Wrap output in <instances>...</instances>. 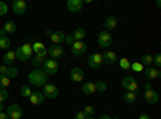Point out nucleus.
Returning a JSON list of instances; mask_svg holds the SVG:
<instances>
[{"instance_id": "1", "label": "nucleus", "mask_w": 161, "mask_h": 119, "mask_svg": "<svg viewBox=\"0 0 161 119\" xmlns=\"http://www.w3.org/2000/svg\"><path fill=\"white\" fill-rule=\"evenodd\" d=\"M28 81L32 87H44L48 82V76L44 73V69L40 68H34L29 74H28Z\"/></svg>"}, {"instance_id": "2", "label": "nucleus", "mask_w": 161, "mask_h": 119, "mask_svg": "<svg viewBox=\"0 0 161 119\" xmlns=\"http://www.w3.org/2000/svg\"><path fill=\"white\" fill-rule=\"evenodd\" d=\"M15 55H16V60H19V61H28L34 55L32 53V44L31 42H24L23 45H19L15 50Z\"/></svg>"}, {"instance_id": "3", "label": "nucleus", "mask_w": 161, "mask_h": 119, "mask_svg": "<svg viewBox=\"0 0 161 119\" xmlns=\"http://www.w3.org/2000/svg\"><path fill=\"white\" fill-rule=\"evenodd\" d=\"M58 68H60V64L57 60H52V58H47L42 64V69L47 76H53V74H57L58 73Z\"/></svg>"}, {"instance_id": "4", "label": "nucleus", "mask_w": 161, "mask_h": 119, "mask_svg": "<svg viewBox=\"0 0 161 119\" xmlns=\"http://www.w3.org/2000/svg\"><path fill=\"white\" fill-rule=\"evenodd\" d=\"M121 84H123V87L126 89V92H134V94L139 92V84L136 81V77H132V76H126Z\"/></svg>"}, {"instance_id": "5", "label": "nucleus", "mask_w": 161, "mask_h": 119, "mask_svg": "<svg viewBox=\"0 0 161 119\" xmlns=\"http://www.w3.org/2000/svg\"><path fill=\"white\" fill-rule=\"evenodd\" d=\"M7 116L10 119H21L23 117V108L19 106L18 103H11L10 106L7 108Z\"/></svg>"}, {"instance_id": "6", "label": "nucleus", "mask_w": 161, "mask_h": 119, "mask_svg": "<svg viewBox=\"0 0 161 119\" xmlns=\"http://www.w3.org/2000/svg\"><path fill=\"white\" fill-rule=\"evenodd\" d=\"M42 95H44V98H50V100L57 98V97H58V87H57L55 84L47 82V84L44 85V92H42Z\"/></svg>"}, {"instance_id": "7", "label": "nucleus", "mask_w": 161, "mask_h": 119, "mask_svg": "<svg viewBox=\"0 0 161 119\" xmlns=\"http://www.w3.org/2000/svg\"><path fill=\"white\" fill-rule=\"evenodd\" d=\"M98 45L100 47H103V48H108L111 44H113V37H111V34L108 32V31H100V34H98Z\"/></svg>"}, {"instance_id": "8", "label": "nucleus", "mask_w": 161, "mask_h": 119, "mask_svg": "<svg viewBox=\"0 0 161 119\" xmlns=\"http://www.w3.org/2000/svg\"><path fill=\"white\" fill-rule=\"evenodd\" d=\"M71 51H73V55H74V57H80V55H84L86 51H87V44H86V42L74 41V42H73V45H71Z\"/></svg>"}, {"instance_id": "9", "label": "nucleus", "mask_w": 161, "mask_h": 119, "mask_svg": "<svg viewBox=\"0 0 161 119\" xmlns=\"http://www.w3.org/2000/svg\"><path fill=\"white\" fill-rule=\"evenodd\" d=\"M26 10H28V5H26L24 0H15V2L11 3V11L15 13V15H24Z\"/></svg>"}, {"instance_id": "10", "label": "nucleus", "mask_w": 161, "mask_h": 119, "mask_svg": "<svg viewBox=\"0 0 161 119\" xmlns=\"http://www.w3.org/2000/svg\"><path fill=\"white\" fill-rule=\"evenodd\" d=\"M89 66L92 69H98L100 66L103 64V57L100 55V53H92L90 57H89Z\"/></svg>"}, {"instance_id": "11", "label": "nucleus", "mask_w": 161, "mask_h": 119, "mask_svg": "<svg viewBox=\"0 0 161 119\" xmlns=\"http://www.w3.org/2000/svg\"><path fill=\"white\" fill-rule=\"evenodd\" d=\"M63 53H64V50H63L61 45H52V47L47 48V55H48L52 60H57V58L63 57Z\"/></svg>"}, {"instance_id": "12", "label": "nucleus", "mask_w": 161, "mask_h": 119, "mask_svg": "<svg viewBox=\"0 0 161 119\" xmlns=\"http://www.w3.org/2000/svg\"><path fill=\"white\" fill-rule=\"evenodd\" d=\"M48 37H50V41L53 42V45H61L64 42V39H66V34L61 32V31H52V34Z\"/></svg>"}, {"instance_id": "13", "label": "nucleus", "mask_w": 161, "mask_h": 119, "mask_svg": "<svg viewBox=\"0 0 161 119\" xmlns=\"http://www.w3.org/2000/svg\"><path fill=\"white\" fill-rule=\"evenodd\" d=\"M143 98H145V101H147V103L155 105V103H158V100H159V95L156 94V90H153V89H148V90H145Z\"/></svg>"}, {"instance_id": "14", "label": "nucleus", "mask_w": 161, "mask_h": 119, "mask_svg": "<svg viewBox=\"0 0 161 119\" xmlns=\"http://www.w3.org/2000/svg\"><path fill=\"white\" fill-rule=\"evenodd\" d=\"M143 74H145V77L148 79V81H153V79L159 77V69L155 68V66H147V68L143 69Z\"/></svg>"}, {"instance_id": "15", "label": "nucleus", "mask_w": 161, "mask_h": 119, "mask_svg": "<svg viewBox=\"0 0 161 119\" xmlns=\"http://www.w3.org/2000/svg\"><path fill=\"white\" fill-rule=\"evenodd\" d=\"M66 7H68V10H69L71 13H77V11L82 10L84 2H82V0H68V3H66Z\"/></svg>"}, {"instance_id": "16", "label": "nucleus", "mask_w": 161, "mask_h": 119, "mask_svg": "<svg viewBox=\"0 0 161 119\" xmlns=\"http://www.w3.org/2000/svg\"><path fill=\"white\" fill-rule=\"evenodd\" d=\"M16 31V24L13 23V21H8V23H5V26L2 29H0V37H3V35H7V34H13Z\"/></svg>"}, {"instance_id": "17", "label": "nucleus", "mask_w": 161, "mask_h": 119, "mask_svg": "<svg viewBox=\"0 0 161 119\" xmlns=\"http://www.w3.org/2000/svg\"><path fill=\"white\" fill-rule=\"evenodd\" d=\"M32 53L34 55H42V57H47V48L42 42H34L32 44Z\"/></svg>"}, {"instance_id": "18", "label": "nucleus", "mask_w": 161, "mask_h": 119, "mask_svg": "<svg viewBox=\"0 0 161 119\" xmlns=\"http://www.w3.org/2000/svg\"><path fill=\"white\" fill-rule=\"evenodd\" d=\"M84 79V71L80 68H73L71 69V81L73 82H80Z\"/></svg>"}, {"instance_id": "19", "label": "nucleus", "mask_w": 161, "mask_h": 119, "mask_svg": "<svg viewBox=\"0 0 161 119\" xmlns=\"http://www.w3.org/2000/svg\"><path fill=\"white\" fill-rule=\"evenodd\" d=\"M118 26V19L113 16V15H110V16H106V19H105V31H111V29H114Z\"/></svg>"}, {"instance_id": "20", "label": "nucleus", "mask_w": 161, "mask_h": 119, "mask_svg": "<svg viewBox=\"0 0 161 119\" xmlns=\"http://www.w3.org/2000/svg\"><path fill=\"white\" fill-rule=\"evenodd\" d=\"M15 60H16L15 51H11V50L5 51V55H3V64L5 66H11L13 63H15Z\"/></svg>"}, {"instance_id": "21", "label": "nucleus", "mask_w": 161, "mask_h": 119, "mask_svg": "<svg viewBox=\"0 0 161 119\" xmlns=\"http://www.w3.org/2000/svg\"><path fill=\"white\" fill-rule=\"evenodd\" d=\"M44 95H42V92H32L31 97H29V101L32 105H40V103H44Z\"/></svg>"}, {"instance_id": "22", "label": "nucleus", "mask_w": 161, "mask_h": 119, "mask_svg": "<svg viewBox=\"0 0 161 119\" xmlns=\"http://www.w3.org/2000/svg\"><path fill=\"white\" fill-rule=\"evenodd\" d=\"M73 35V39H74V41H79V42H84V39H86V31L82 29V28H76L74 29V32L71 34Z\"/></svg>"}, {"instance_id": "23", "label": "nucleus", "mask_w": 161, "mask_h": 119, "mask_svg": "<svg viewBox=\"0 0 161 119\" xmlns=\"http://www.w3.org/2000/svg\"><path fill=\"white\" fill-rule=\"evenodd\" d=\"M102 57H103V61L108 63V64H114L118 61V57H116L114 51H105V55H102Z\"/></svg>"}, {"instance_id": "24", "label": "nucleus", "mask_w": 161, "mask_h": 119, "mask_svg": "<svg viewBox=\"0 0 161 119\" xmlns=\"http://www.w3.org/2000/svg\"><path fill=\"white\" fill-rule=\"evenodd\" d=\"M82 92H84V95H92V94H95V82H86L82 85Z\"/></svg>"}, {"instance_id": "25", "label": "nucleus", "mask_w": 161, "mask_h": 119, "mask_svg": "<svg viewBox=\"0 0 161 119\" xmlns=\"http://www.w3.org/2000/svg\"><path fill=\"white\" fill-rule=\"evenodd\" d=\"M10 47H11V41H10V39L7 35L0 37V50H10Z\"/></svg>"}, {"instance_id": "26", "label": "nucleus", "mask_w": 161, "mask_h": 119, "mask_svg": "<svg viewBox=\"0 0 161 119\" xmlns=\"http://www.w3.org/2000/svg\"><path fill=\"white\" fill-rule=\"evenodd\" d=\"M32 64L36 66V68H39V66H42L44 61L47 60V57H42V55H32Z\"/></svg>"}, {"instance_id": "27", "label": "nucleus", "mask_w": 161, "mask_h": 119, "mask_svg": "<svg viewBox=\"0 0 161 119\" xmlns=\"http://www.w3.org/2000/svg\"><path fill=\"white\" fill-rule=\"evenodd\" d=\"M137 98V94H134V92H124V95H123V100L126 103H134Z\"/></svg>"}, {"instance_id": "28", "label": "nucleus", "mask_w": 161, "mask_h": 119, "mask_svg": "<svg viewBox=\"0 0 161 119\" xmlns=\"http://www.w3.org/2000/svg\"><path fill=\"white\" fill-rule=\"evenodd\" d=\"M19 94H21V97L29 98V97H31V94H32V90H31V87H29V85H23V87L19 89Z\"/></svg>"}, {"instance_id": "29", "label": "nucleus", "mask_w": 161, "mask_h": 119, "mask_svg": "<svg viewBox=\"0 0 161 119\" xmlns=\"http://www.w3.org/2000/svg\"><path fill=\"white\" fill-rule=\"evenodd\" d=\"M140 63H142L143 68H145V66H152V64H153V57H152V55H143Z\"/></svg>"}, {"instance_id": "30", "label": "nucleus", "mask_w": 161, "mask_h": 119, "mask_svg": "<svg viewBox=\"0 0 161 119\" xmlns=\"http://www.w3.org/2000/svg\"><path fill=\"white\" fill-rule=\"evenodd\" d=\"M10 81H11L10 77L0 76V89H8V87H10Z\"/></svg>"}, {"instance_id": "31", "label": "nucleus", "mask_w": 161, "mask_h": 119, "mask_svg": "<svg viewBox=\"0 0 161 119\" xmlns=\"http://www.w3.org/2000/svg\"><path fill=\"white\" fill-rule=\"evenodd\" d=\"M82 113L86 114V117H92L93 114H95V110H93V106H90V105H87V106H84Z\"/></svg>"}, {"instance_id": "32", "label": "nucleus", "mask_w": 161, "mask_h": 119, "mask_svg": "<svg viewBox=\"0 0 161 119\" xmlns=\"http://www.w3.org/2000/svg\"><path fill=\"white\" fill-rule=\"evenodd\" d=\"M119 68L121 69H130V61L127 58H121L119 60Z\"/></svg>"}, {"instance_id": "33", "label": "nucleus", "mask_w": 161, "mask_h": 119, "mask_svg": "<svg viewBox=\"0 0 161 119\" xmlns=\"http://www.w3.org/2000/svg\"><path fill=\"white\" fill-rule=\"evenodd\" d=\"M18 76V69L15 68V66H8V71H7V77L13 79V77H16Z\"/></svg>"}, {"instance_id": "34", "label": "nucleus", "mask_w": 161, "mask_h": 119, "mask_svg": "<svg viewBox=\"0 0 161 119\" xmlns=\"http://www.w3.org/2000/svg\"><path fill=\"white\" fill-rule=\"evenodd\" d=\"M130 69H132V71H136V73H142L145 68L142 66V63L137 61V63H130Z\"/></svg>"}, {"instance_id": "35", "label": "nucleus", "mask_w": 161, "mask_h": 119, "mask_svg": "<svg viewBox=\"0 0 161 119\" xmlns=\"http://www.w3.org/2000/svg\"><path fill=\"white\" fill-rule=\"evenodd\" d=\"M8 97H10L8 90H7V89H0V103L7 101V100H8Z\"/></svg>"}, {"instance_id": "36", "label": "nucleus", "mask_w": 161, "mask_h": 119, "mask_svg": "<svg viewBox=\"0 0 161 119\" xmlns=\"http://www.w3.org/2000/svg\"><path fill=\"white\" fill-rule=\"evenodd\" d=\"M8 13V5L5 2H0V16H3Z\"/></svg>"}, {"instance_id": "37", "label": "nucleus", "mask_w": 161, "mask_h": 119, "mask_svg": "<svg viewBox=\"0 0 161 119\" xmlns=\"http://www.w3.org/2000/svg\"><path fill=\"white\" fill-rule=\"evenodd\" d=\"M95 90L105 92V90H106V84H105L103 81H98V82H95Z\"/></svg>"}, {"instance_id": "38", "label": "nucleus", "mask_w": 161, "mask_h": 119, "mask_svg": "<svg viewBox=\"0 0 161 119\" xmlns=\"http://www.w3.org/2000/svg\"><path fill=\"white\" fill-rule=\"evenodd\" d=\"M153 64H155V68L159 69V66H161V55H159V53H156V55L153 57Z\"/></svg>"}, {"instance_id": "39", "label": "nucleus", "mask_w": 161, "mask_h": 119, "mask_svg": "<svg viewBox=\"0 0 161 119\" xmlns=\"http://www.w3.org/2000/svg\"><path fill=\"white\" fill-rule=\"evenodd\" d=\"M7 71H8V66L0 64V76H7Z\"/></svg>"}, {"instance_id": "40", "label": "nucleus", "mask_w": 161, "mask_h": 119, "mask_svg": "<svg viewBox=\"0 0 161 119\" xmlns=\"http://www.w3.org/2000/svg\"><path fill=\"white\" fill-rule=\"evenodd\" d=\"M64 42L68 44V45H73V42H74V39H73V35H66V39H64Z\"/></svg>"}, {"instance_id": "41", "label": "nucleus", "mask_w": 161, "mask_h": 119, "mask_svg": "<svg viewBox=\"0 0 161 119\" xmlns=\"http://www.w3.org/2000/svg\"><path fill=\"white\" fill-rule=\"evenodd\" d=\"M74 119H86V114H84L82 111H79V113L74 114Z\"/></svg>"}, {"instance_id": "42", "label": "nucleus", "mask_w": 161, "mask_h": 119, "mask_svg": "<svg viewBox=\"0 0 161 119\" xmlns=\"http://www.w3.org/2000/svg\"><path fill=\"white\" fill-rule=\"evenodd\" d=\"M139 119H150V114H147V113H142L139 116Z\"/></svg>"}, {"instance_id": "43", "label": "nucleus", "mask_w": 161, "mask_h": 119, "mask_svg": "<svg viewBox=\"0 0 161 119\" xmlns=\"http://www.w3.org/2000/svg\"><path fill=\"white\" fill-rule=\"evenodd\" d=\"M100 119H111V116L105 113V114H100Z\"/></svg>"}, {"instance_id": "44", "label": "nucleus", "mask_w": 161, "mask_h": 119, "mask_svg": "<svg viewBox=\"0 0 161 119\" xmlns=\"http://www.w3.org/2000/svg\"><path fill=\"white\" fill-rule=\"evenodd\" d=\"M0 119H10V117L7 116V113H3V111H2V113H0Z\"/></svg>"}, {"instance_id": "45", "label": "nucleus", "mask_w": 161, "mask_h": 119, "mask_svg": "<svg viewBox=\"0 0 161 119\" xmlns=\"http://www.w3.org/2000/svg\"><path fill=\"white\" fill-rule=\"evenodd\" d=\"M143 89H145V90H148V89H152V85H150V84H145Z\"/></svg>"}, {"instance_id": "46", "label": "nucleus", "mask_w": 161, "mask_h": 119, "mask_svg": "<svg viewBox=\"0 0 161 119\" xmlns=\"http://www.w3.org/2000/svg\"><path fill=\"white\" fill-rule=\"evenodd\" d=\"M3 111V103H0V113Z\"/></svg>"}, {"instance_id": "47", "label": "nucleus", "mask_w": 161, "mask_h": 119, "mask_svg": "<svg viewBox=\"0 0 161 119\" xmlns=\"http://www.w3.org/2000/svg\"><path fill=\"white\" fill-rule=\"evenodd\" d=\"M86 119H97V117H93V116H92V117H86Z\"/></svg>"}, {"instance_id": "48", "label": "nucleus", "mask_w": 161, "mask_h": 119, "mask_svg": "<svg viewBox=\"0 0 161 119\" xmlns=\"http://www.w3.org/2000/svg\"><path fill=\"white\" fill-rule=\"evenodd\" d=\"M111 119H119V117H111Z\"/></svg>"}]
</instances>
